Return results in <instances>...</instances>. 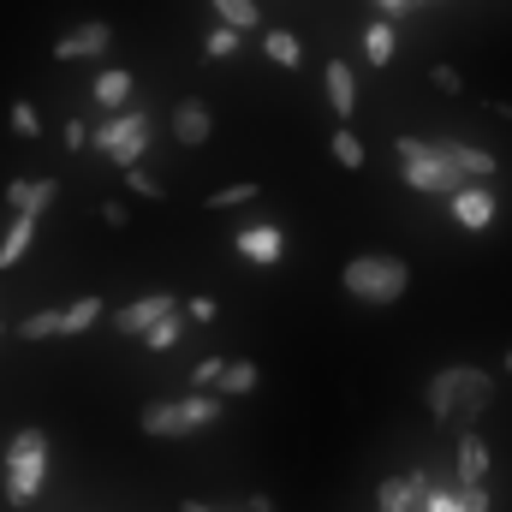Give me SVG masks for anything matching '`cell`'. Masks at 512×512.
Masks as SVG:
<instances>
[{"label":"cell","instance_id":"cell-1","mask_svg":"<svg viewBox=\"0 0 512 512\" xmlns=\"http://www.w3.org/2000/svg\"><path fill=\"white\" fill-rule=\"evenodd\" d=\"M429 417L435 423H447V429H471L483 411H489V399H495V382H489V370H477V364H453V370H441V376H429Z\"/></svg>","mask_w":512,"mask_h":512},{"label":"cell","instance_id":"cell-2","mask_svg":"<svg viewBox=\"0 0 512 512\" xmlns=\"http://www.w3.org/2000/svg\"><path fill=\"white\" fill-rule=\"evenodd\" d=\"M393 161H399V179L411 191H429V197H453L471 173L441 149V143H423V137H399L393 143Z\"/></svg>","mask_w":512,"mask_h":512},{"label":"cell","instance_id":"cell-3","mask_svg":"<svg viewBox=\"0 0 512 512\" xmlns=\"http://www.w3.org/2000/svg\"><path fill=\"white\" fill-rule=\"evenodd\" d=\"M221 405H227L221 387H197L191 399H155V405H143L137 429L143 435H197V429H209L221 417Z\"/></svg>","mask_w":512,"mask_h":512},{"label":"cell","instance_id":"cell-4","mask_svg":"<svg viewBox=\"0 0 512 512\" xmlns=\"http://www.w3.org/2000/svg\"><path fill=\"white\" fill-rule=\"evenodd\" d=\"M42 477H48V435L42 429H18L6 441V501L30 507L36 489H42Z\"/></svg>","mask_w":512,"mask_h":512},{"label":"cell","instance_id":"cell-5","mask_svg":"<svg viewBox=\"0 0 512 512\" xmlns=\"http://www.w3.org/2000/svg\"><path fill=\"white\" fill-rule=\"evenodd\" d=\"M340 286H346L352 298H364V304H393V298L411 286V268H405L399 256H352V262L340 268Z\"/></svg>","mask_w":512,"mask_h":512},{"label":"cell","instance_id":"cell-6","mask_svg":"<svg viewBox=\"0 0 512 512\" xmlns=\"http://www.w3.org/2000/svg\"><path fill=\"white\" fill-rule=\"evenodd\" d=\"M90 143H96V149H102V155L126 173V167H137V161H143V143H149V114L126 102V108H114V114L96 126V137H90Z\"/></svg>","mask_w":512,"mask_h":512},{"label":"cell","instance_id":"cell-7","mask_svg":"<svg viewBox=\"0 0 512 512\" xmlns=\"http://www.w3.org/2000/svg\"><path fill=\"white\" fill-rule=\"evenodd\" d=\"M447 209H453V221H459L465 233H489V227H495V191H489V179H465V185L447 197Z\"/></svg>","mask_w":512,"mask_h":512},{"label":"cell","instance_id":"cell-8","mask_svg":"<svg viewBox=\"0 0 512 512\" xmlns=\"http://www.w3.org/2000/svg\"><path fill=\"white\" fill-rule=\"evenodd\" d=\"M173 304H185V298H173V292H143V298H131L126 310H114V334H126V340H143Z\"/></svg>","mask_w":512,"mask_h":512},{"label":"cell","instance_id":"cell-9","mask_svg":"<svg viewBox=\"0 0 512 512\" xmlns=\"http://www.w3.org/2000/svg\"><path fill=\"white\" fill-rule=\"evenodd\" d=\"M429 471H405V477H387L376 489V507L382 512H429Z\"/></svg>","mask_w":512,"mask_h":512},{"label":"cell","instance_id":"cell-10","mask_svg":"<svg viewBox=\"0 0 512 512\" xmlns=\"http://www.w3.org/2000/svg\"><path fill=\"white\" fill-rule=\"evenodd\" d=\"M108 42H114V30H108L102 18H90V24H78V30H66V36L54 42V60H102Z\"/></svg>","mask_w":512,"mask_h":512},{"label":"cell","instance_id":"cell-11","mask_svg":"<svg viewBox=\"0 0 512 512\" xmlns=\"http://www.w3.org/2000/svg\"><path fill=\"white\" fill-rule=\"evenodd\" d=\"M209 131H215V114H209V102H203V96H185V102L173 108V137H179L185 149L209 143Z\"/></svg>","mask_w":512,"mask_h":512},{"label":"cell","instance_id":"cell-12","mask_svg":"<svg viewBox=\"0 0 512 512\" xmlns=\"http://www.w3.org/2000/svg\"><path fill=\"white\" fill-rule=\"evenodd\" d=\"M233 245H239V256H245V262H256V268H274V262L286 256V239H280V227H268V221H262V227H245Z\"/></svg>","mask_w":512,"mask_h":512},{"label":"cell","instance_id":"cell-13","mask_svg":"<svg viewBox=\"0 0 512 512\" xmlns=\"http://www.w3.org/2000/svg\"><path fill=\"white\" fill-rule=\"evenodd\" d=\"M36 221H42V215H30V209L12 215V227H6V239H0V268H18V262L30 256V245H36Z\"/></svg>","mask_w":512,"mask_h":512},{"label":"cell","instance_id":"cell-14","mask_svg":"<svg viewBox=\"0 0 512 512\" xmlns=\"http://www.w3.org/2000/svg\"><path fill=\"white\" fill-rule=\"evenodd\" d=\"M328 102H334V114H340V120H352V114H358V78H352V66H346V60H328Z\"/></svg>","mask_w":512,"mask_h":512},{"label":"cell","instance_id":"cell-15","mask_svg":"<svg viewBox=\"0 0 512 512\" xmlns=\"http://www.w3.org/2000/svg\"><path fill=\"white\" fill-rule=\"evenodd\" d=\"M54 197H60L54 179H12V185H6V203H12V209H30V215H42Z\"/></svg>","mask_w":512,"mask_h":512},{"label":"cell","instance_id":"cell-16","mask_svg":"<svg viewBox=\"0 0 512 512\" xmlns=\"http://www.w3.org/2000/svg\"><path fill=\"white\" fill-rule=\"evenodd\" d=\"M453 477H459V483H489V441L465 435V441H459V459H453Z\"/></svg>","mask_w":512,"mask_h":512},{"label":"cell","instance_id":"cell-17","mask_svg":"<svg viewBox=\"0 0 512 512\" xmlns=\"http://www.w3.org/2000/svg\"><path fill=\"white\" fill-rule=\"evenodd\" d=\"M126 102H131V72L126 66H102V72H96V108L114 114V108H126Z\"/></svg>","mask_w":512,"mask_h":512},{"label":"cell","instance_id":"cell-18","mask_svg":"<svg viewBox=\"0 0 512 512\" xmlns=\"http://www.w3.org/2000/svg\"><path fill=\"white\" fill-rule=\"evenodd\" d=\"M441 149H447L471 179H495V155H489V149H477V143H465V137H441Z\"/></svg>","mask_w":512,"mask_h":512},{"label":"cell","instance_id":"cell-19","mask_svg":"<svg viewBox=\"0 0 512 512\" xmlns=\"http://www.w3.org/2000/svg\"><path fill=\"white\" fill-rule=\"evenodd\" d=\"M262 54H268L280 72H298V66H304V48H298L292 30H262Z\"/></svg>","mask_w":512,"mask_h":512},{"label":"cell","instance_id":"cell-20","mask_svg":"<svg viewBox=\"0 0 512 512\" xmlns=\"http://www.w3.org/2000/svg\"><path fill=\"white\" fill-rule=\"evenodd\" d=\"M60 334H66V304L60 310H36V316L18 322V340H30V346L36 340H60Z\"/></svg>","mask_w":512,"mask_h":512},{"label":"cell","instance_id":"cell-21","mask_svg":"<svg viewBox=\"0 0 512 512\" xmlns=\"http://www.w3.org/2000/svg\"><path fill=\"white\" fill-rule=\"evenodd\" d=\"M185 316H191V310H179V304H173V310H167V316H161V322L143 334V346H149V352H167V346H179V334H185Z\"/></svg>","mask_w":512,"mask_h":512},{"label":"cell","instance_id":"cell-22","mask_svg":"<svg viewBox=\"0 0 512 512\" xmlns=\"http://www.w3.org/2000/svg\"><path fill=\"white\" fill-rule=\"evenodd\" d=\"M393 24H399V18H387V12H382V18L364 30V54H370L376 66H387V60H393V42H399V36H393Z\"/></svg>","mask_w":512,"mask_h":512},{"label":"cell","instance_id":"cell-23","mask_svg":"<svg viewBox=\"0 0 512 512\" xmlns=\"http://www.w3.org/2000/svg\"><path fill=\"white\" fill-rule=\"evenodd\" d=\"M209 12H215V18H227V24H239L245 36H251L256 18H262V12H256V0H209Z\"/></svg>","mask_w":512,"mask_h":512},{"label":"cell","instance_id":"cell-24","mask_svg":"<svg viewBox=\"0 0 512 512\" xmlns=\"http://www.w3.org/2000/svg\"><path fill=\"white\" fill-rule=\"evenodd\" d=\"M239 42H245V30H239V24H227V18L203 36V48H209L215 60H233V54H239Z\"/></svg>","mask_w":512,"mask_h":512},{"label":"cell","instance_id":"cell-25","mask_svg":"<svg viewBox=\"0 0 512 512\" xmlns=\"http://www.w3.org/2000/svg\"><path fill=\"white\" fill-rule=\"evenodd\" d=\"M328 149H334V161H340L346 173H358V167H364V143L352 137V120H346V126L334 131V143H328Z\"/></svg>","mask_w":512,"mask_h":512},{"label":"cell","instance_id":"cell-26","mask_svg":"<svg viewBox=\"0 0 512 512\" xmlns=\"http://www.w3.org/2000/svg\"><path fill=\"white\" fill-rule=\"evenodd\" d=\"M96 322H102V298H72L66 304V334H84Z\"/></svg>","mask_w":512,"mask_h":512},{"label":"cell","instance_id":"cell-27","mask_svg":"<svg viewBox=\"0 0 512 512\" xmlns=\"http://www.w3.org/2000/svg\"><path fill=\"white\" fill-rule=\"evenodd\" d=\"M239 203H256V179H239V185L209 191V209H239Z\"/></svg>","mask_w":512,"mask_h":512},{"label":"cell","instance_id":"cell-28","mask_svg":"<svg viewBox=\"0 0 512 512\" xmlns=\"http://www.w3.org/2000/svg\"><path fill=\"white\" fill-rule=\"evenodd\" d=\"M256 387V364H227V376H221V393L227 399H239V393H251Z\"/></svg>","mask_w":512,"mask_h":512},{"label":"cell","instance_id":"cell-29","mask_svg":"<svg viewBox=\"0 0 512 512\" xmlns=\"http://www.w3.org/2000/svg\"><path fill=\"white\" fill-rule=\"evenodd\" d=\"M6 120H12L18 137H42V114H36L30 102H12V114H6Z\"/></svg>","mask_w":512,"mask_h":512},{"label":"cell","instance_id":"cell-30","mask_svg":"<svg viewBox=\"0 0 512 512\" xmlns=\"http://www.w3.org/2000/svg\"><path fill=\"white\" fill-rule=\"evenodd\" d=\"M429 512H465V495H459V477H453V483H441V489H429Z\"/></svg>","mask_w":512,"mask_h":512},{"label":"cell","instance_id":"cell-31","mask_svg":"<svg viewBox=\"0 0 512 512\" xmlns=\"http://www.w3.org/2000/svg\"><path fill=\"white\" fill-rule=\"evenodd\" d=\"M126 185H131V197H149V203L161 197V179H155V173H143V167H126Z\"/></svg>","mask_w":512,"mask_h":512},{"label":"cell","instance_id":"cell-32","mask_svg":"<svg viewBox=\"0 0 512 512\" xmlns=\"http://www.w3.org/2000/svg\"><path fill=\"white\" fill-rule=\"evenodd\" d=\"M221 376H227V358H203V364L191 370V382L197 387H221Z\"/></svg>","mask_w":512,"mask_h":512},{"label":"cell","instance_id":"cell-33","mask_svg":"<svg viewBox=\"0 0 512 512\" xmlns=\"http://www.w3.org/2000/svg\"><path fill=\"white\" fill-rule=\"evenodd\" d=\"M429 84H435L441 96H459V90H465V78H459L453 66H429Z\"/></svg>","mask_w":512,"mask_h":512},{"label":"cell","instance_id":"cell-34","mask_svg":"<svg viewBox=\"0 0 512 512\" xmlns=\"http://www.w3.org/2000/svg\"><path fill=\"white\" fill-rule=\"evenodd\" d=\"M465 495V512H489V483H459Z\"/></svg>","mask_w":512,"mask_h":512},{"label":"cell","instance_id":"cell-35","mask_svg":"<svg viewBox=\"0 0 512 512\" xmlns=\"http://www.w3.org/2000/svg\"><path fill=\"white\" fill-rule=\"evenodd\" d=\"M185 310H191V322H215V310H221V304H215L209 292H197V298H185Z\"/></svg>","mask_w":512,"mask_h":512},{"label":"cell","instance_id":"cell-36","mask_svg":"<svg viewBox=\"0 0 512 512\" xmlns=\"http://www.w3.org/2000/svg\"><path fill=\"white\" fill-rule=\"evenodd\" d=\"M90 137H96V131L84 126V120H66V149H84Z\"/></svg>","mask_w":512,"mask_h":512},{"label":"cell","instance_id":"cell-37","mask_svg":"<svg viewBox=\"0 0 512 512\" xmlns=\"http://www.w3.org/2000/svg\"><path fill=\"white\" fill-rule=\"evenodd\" d=\"M126 221H131L126 203H102V227H126Z\"/></svg>","mask_w":512,"mask_h":512},{"label":"cell","instance_id":"cell-38","mask_svg":"<svg viewBox=\"0 0 512 512\" xmlns=\"http://www.w3.org/2000/svg\"><path fill=\"white\" fill-rule=\"evenodd\" d=\"M370 6H376V12H387V18H405L417 0H370Z\"/></svg>","mask_w":512,"mask_h":512},{"label":"cell","instance_id":"cell-39","mask_svg":"<svg viewBox=\"0 0 512 512\" xmlns=\"http://www.w3.org/2000/svg\"><path fill=\"white\" fill-rule=\"evenodd\" d=\"M239 507H245V512H274V501H268V495H245Z\"/></svg>","mask_w":512,"mask_h":512},{"label":"cell","instance_id":"cell-40","mask_svg":"<svg viewBox=\"0 0 512 512\" xmlns=\"http://www.w3.org/2000/svg\"><path fill=\"white\" fill-rule=\"evenodd\" d=\"M179 512H221V507H209V501H179ZM245 512V507H239Z\"/></svg>","mask_w":512,"mask_h":512},{"label":"cell","instance_id":"cell-41","mask_svg":"<svg viewBox=\"0 0 512 512\" xmlns=\"http://www.w3.org/2000/svg\"><path fill=\"white\" fill-rule=\"evenodd\" d=\"M507 370H512V352H507Z\"/></svg>","mask_w":512,"mask_h":512},{"label":"cell","instance_id":"cell-42","mask_svg":"<svg viewBox=\"0 0 512 512\" xmlns=\"http://www.w3.org/2000/svg\"><path fill=\"white\" fill-rule=\"evenodd\" d=\"M0 334H6V328H0Z\"/></svg>","mask_w":512,"mask_h":512}]
</instances>
